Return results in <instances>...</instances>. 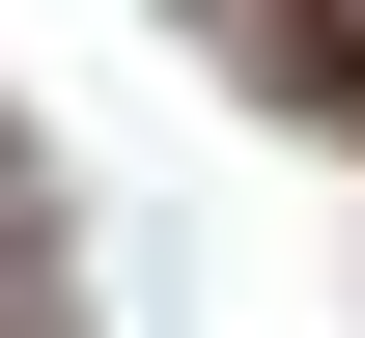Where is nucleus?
Segmentation results:
<instances>
[{
    "mask_svg": "<svg viewBox=\"0 0 365 338\" xmlns=\"http://www.w3.org/2000/svg\"><path fill=\"white\" fill-rule=\"evenodd\" d=\"M29 254H56V226H29V169H0V310H29Z\"/></svg>",
    "mask_w": 365,
    "mask_h": 338,
    "instance_id": "1",
    "label": "nucleus"
}]
</instances>
